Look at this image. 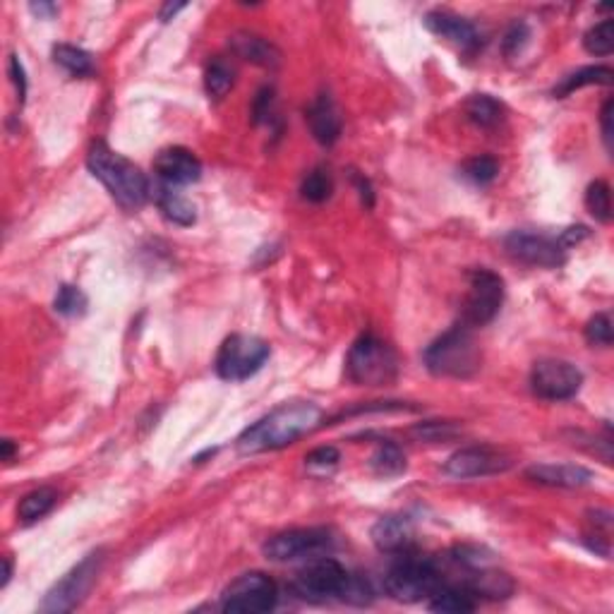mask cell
<instances>
[{
  "label": "cell",
  "mask_w": 614,
  "mask_h": 614,
  "mask_svg": "<svg viewBox=\"0 0 614 614\" xmlns=\"http://www.w3.org/2000/svg\"><path fill=\"white\" fill-rule=\"evenodd\" d=\"M322 423V410L315 403H284L247 428L238 437L240 454H265V451L284 449L310 435Z\"/></svg>",
  "instance_id": "cell-1"
},
{
  "label": "cell",
  "mask_w": 614,
  "mask_h": 614,
  "mask_svg": "<svg viewBox=\"0 0 614 614\" xmlns=\"http://www.w3.org/2000/svg\"><path fill=\"white\" fill-rule=\"evenodd\" d=\"M86 166L96 180L104 183L111 197L118 202L123 209H142L149 199V180L137 166L123 154H116L108 145L96 142L86 154Z\"/></svg>",
  "instance_id": "cell-2"
},
{
  "label": "cell",
  "mask_w": 614,
  "mask_h": 614,
  "mask_svg": "<svg viewBox=\"0 0 614 614\" xmlns=\"http://www.w3.org/2000/svg\"><path fill=\"white\" fill-rule=\"evenodd\" d=\"M425 367L435 377L468 379L480 370L482 350L466 324H456L425 350Z\"/></svg>",
  "instance_id": "cell-3"
},
{
  "label": "cell",
  "mask_w": 614,
  "mask_h": 614,
  "mask_svg": "<svg viewBox=\"0 0 614 614\" xmlns=\"http://www.w3.org/2000/svg\"><path fill=\"white\" fill-rule=\"evenodd\" d=\"M346 372L350 382L363 384V387H384L397 379L398 357L387 341L375 334H363L350 346Z\"/></svg>",
  "instance_id": "cell-4"
},
{
  "label": "cell",
  "mask_w": 614,
  "mask_h": 614,
  "mask_svg": "<svg viewBox=\"0 0 614 614\" xmlns=\"http://www.w3.org/2000/svg\"><path fill=\"white\" fill-rule=\"evenodd\" d=\"M442 583L444 579L435 561L416 557H401V561H397L384 576L387 593L398 602L428 600Z\"/></svg>",
  "instance_id": "cell-5"
},
{
  "label": "cell",
  "mask_w": 614,
  "mask_h": 614,
  "mask_svg": "<svg viewBox=\"0 0 614 614\" xmlns=\"http://www.w3.org/2000/svg\"><path fill=\"white\" fill-rule=\"evenodd\" d=\"M269 356V344L259 337L233 334L218 348L216 375L226 382H245L265 367Z\"/></svg>",
  "instance_id": "cell-6"
},
{
  "label": "cell",
  "mask_w": 614,
  "mask_h": 614,
  "mask_svg": "<svg viewBox=\"0 0 614 614\" xmlns=\"http://www.w3.org/2000/svg\"><path fill=\"white\" fill-rule=\"evenodd\" d=\"M101 564H104V552H92L86 555L85 559L67 571L58 583H55L51 590L46 593L44 602H41V609L44 612H70L85 600V595L92 590L94 581L101 571Z\"/></svg>",
  "instance_id": "cell-7"
},
{
  "label": "cell",
  "mask_w": 614,
  "mask_h": 614,
  "mask_svg": "<svg viewBox=\"0 0 614 614\" xmlns=\"http://www.w3.org/2000/svg\"><path fill=\"white\" fill-rule=\"evenodd\" d=\"M504 303V281L489 269H473L468 274V296L463 303L461 324L485 327L497 317Z\"/></svg>",
  "instance_id": "cell-8"
},
{
  "label": "cell",
  "mask_w": 614,
  "mask_h": 614,
  "mask_svg": "<svg viewBox=\"0 0 614 614\" xmlns=\"http://www.w3.org/2000/svg\"><path fill=\"white\" fill-rule=\"evenodd\" d=\"M277 583L262 571H250V574L238 576L231 586L226 588L221 608H224V612L259 614L277 608Z\"/></svg>",
  "instance_id": "cell-9"
},
{
  "label": "cell",
  "mask_w": 614,
  "mask_h": 614,
  "mask_svg": "<svg viewBox=\"0 0 614 614\" xmlns=\"http://www.w3.org/2000/svg\"><path fill=\"white\" fill-rule=\"evenodd\" d=\"M583 387V372L567 360L548 357L533 365L530 389L542 401H569Z\"/></svg>",
  "instance_id": "cell-10"
},
{
  "label": "cell",
  "mask_w": 614,
  "mask_h": 614,
  "mask_svg": "<svg viewBox=\"0 0 614 614\" xmlns=\"http://www.w3.org/2000/svg\"><path fill=\"white\" fill-rule=\"evenodd\" d=\"M348 571L337 559H331V557H312L310 564L296 574L293 588L305 600L341 598L346 583H348Z\"/></svg>",
  "instance_id": "cell-11"
},
{
  "label": "cell",
  "mask_w": 614,
  "mask_h": 614,
  "mask_svg": "<svg viewBox=\"0 0 614 614\" xmlns=\"http://www.w3.org/2000/svg\"><path fill=\"white\" fill-rule=\"evenodd\" d=\"M331 548V535L324 528H296L278 533L265 542V557L271 561H296L319 557Z\"/></svg>",
  "instance_id": "cell-12"
},
{
  "label": "cell",
  "mask_w": 614,
  "mask_h": 614,
  "mask_svg": "<svg viewBox=\"0 0 614 614\" xmlns=\"http://www.w3.org/2000/svg\"><path fill=\"white\" fill-rule=\"evenodd\" d=\"M504 247L514 259L530 267H545V269H557L564 265L567 250L559 243V238H549L545 233L530 231H514L508 233L504 240Z\"/></svg>",
  "instance_id": "cell-13"
},
{
  "label": "cell",
  "mask_w": 614,
  "mask_h": 614,
  "mask_svg": "<svg viewBox=\"0 0 614 614\" xmlns=\"http://www.w3.org/2000/svg\"><path fill=\"white\" fill-rule=\"evenodd\" d=\"M514 466L511 456L504 451L492 449V447H468V449L456 451L449 456V461L444 463V470L454 478H485L504 473Z\"/></svg>",
  "instance_id": "cell-14"
},
{
  "label": "cell",
  "mask_w": 614,
  "mask_h": 614,
  "mask_svg": "<svg viewBox=\"0 0 614 614\" xmlns=\"http://www.w3.org/2000/svg\"><path fill=\"white\" fill-rule=\"evenodd\" d=\"M154 168L166 186H192L202 178V164L186 146H168L159 152Z\"/></svg>",
  "instance_id": "cell-15"
},
{
  "label": "cell",
  "mask_w": 614,
  "mask_h": 614,
  "mask_svg": "<svg viewBox=\"0 0 614 614\" xmlns=\"http://www.w3.org/2000/svg\"><path fill=\"white\" fill-rule=\"evenodd\" d=\"M416 540V528L408 516H382L372 526V542L389 555H406Z\"/></svg>",
  "instance_id": "cell-16"
},
{
  "label": "cell",
  "mask_w": 614,
  "mask_h": 614,
  "mask_svg": "<svg viewBox=\"0 0 614 614\" xmlns=\"http://www.w3.org/2000/svg\"><path fill=\"white\" fill-rule=\"evenodd\" d=\"M425 27L432 34H437V36L456 44V46L466 48V51H473V48L480 46L478 29L468 20H463V17L454 13H447V10H432V13L425 15Z\"/></svg>",
  "instance_id": "cell-17"
},
{
  "label": "cell",
  "mask_w": 614,
  "mask_h": 614,
  "mask_svg": "<svg viewBox=\"0 0 614 614\" xmlns=\"http://www.w3.org/2000/svg\"><path fill=\"white\" fill-rule=\"evenodd\" d=\"M526 478L545 488L576 489L593 480V473L576 463H538L526 470Z\"/></svg>",
  "instance_id": "cell-18"
},
{
  "label": "cell",
  "mask_w": 614,
  "mask_h": 614,
  "mask_svg": "<svg viewBox=\"0 0 614 614\" xmlns=\"http://www.w3.org/2000/svg\"><path fill=\"white\" fill-rule=\"evenodd\" d=\"M307 126H310L312 137L324 146H331L341 137L344 123H341V113L329 94H322L312 101V106L307 108Z\"/></svg>",
  "instance_id": "cell-19"
},
{
  "label": "cell",
  "mask_w": 614,
  "mask_h": 614,
  "mask_svg": "<svg viewBox=\"0 0 614 614\" xmlns=\"http://www.w3.org/2000/svg\"><path fill=\"white\" fill-rule=\"evenodd\" d=\"M470 576H466L463 586L468 588L476 598H488V600H507L514 593V581L507 571L499 569H488L485 564L476 569H468Z\"/></svg>",
  "instance_id": "cell-20"
},
{
  "label": "cell",
  "mask_w": 614,
  "mask_h": 614,
  "mask_svg": "<svg viewBox=\"0 0 614 614\" xmlns=\"http://www.w3.org/2000/svg\"><path fill=\"white\" fill-rule=\"evenodd\" d=\"M228 46L233 48V54L240 55L243 60H250L255 65L262 67H277L281 63V54L274 44L250 32H236L228 36Z\"/></svg>",
  "instance_id": "cell-21"
},
{
  "label": "cell",
  "mask_w": 614,
  "mask_h": 614,
  "mask_svg": "<svg viewBox=\"0 0 614 614\" xmlns=\"http://www.w3.org/2000/svg\"><path fill=\"white\" fill-rule=\"evenodd\" d=\"M476 595L470 593L466 586H442L437 588V593L429 598V609L432 612H447V614H463L476 609Z\"/></svg>",
  "instance_id": "cell-22"
},
{
  "label": "cell",
  "mask_w": 614,
  "mask_h": 614,
  "mask_svg": "<svg viewBox=\"0 0 614 614\" xmlns=\"http://www.w3.org/2000/svg\"><path fill=\"white\" fill-rule=\"evenodd\" d=\"M156 205H159L161 214H164L171 224L176 226H192L197 221V209L190 199L183 197L180 192L173 190L171 186L161 187L156 195Z\"/></svg>",
  "instance_id": "cell-23"
},
{
  "label": "cell",
  "mask_w": 614,
  "mask_h": 614,
  "mask_svg": "<svg viewBox=\"0 0 614 614\" xmlns=\"http://www.w3.org/2000/svg\"><path fill=\"white\" fill-rule=\"evenodd\" d=\"M463 108L470 123H476L478 127H495L504 118V106L489 94H473Z\"/></svg>",
  "instance_id": "cell-24"
},
{
  "label": "cell",
  "mask_w": 614,
  "mask_h": 614,
  "mask_svg": "<svg viewBox=\"0 0 614 614\" xmlns=\"http://www.w3.org/2000/svg\"><path fill=\"white\" fill-rule=\"evenodd\" d=\"M614 77L612 67L608 65H590V67H581L579 73L569 75L561 80L559 86H555V96H569V94H574L576 89H581V86L588 85H609Z\"/></svg>",
  "instance_id": "cell-25"
},
{
  "label": "cell",
  "mask_w": 614,
  "mask_h": 614,
  "mask_svg": "<svg viewBox=\"0 0 614 614\" xmlns=\"http://www.w3.org/2000/svg\"><path fill=\"white\" fill-rule=\"evenodd\" d=\"M55 499H58L55 489L51 488L34 489V492L22 497V502L17 504V518H20L22 523L39 521V518H44V516L54 508Z\"/></svg>",
  "instance_id": "cell-26"
},
{
  "label": "cell",
  "mask_w": 614,
  "mask_h": 614,
  "mask_svg": "<svg viewBox=\"0 0 614 614\" xmlns=\"http://www.w3.org/2000/svg\"><path fill=\"white\" fill-rule=\"evenodd\" d=\"M370 466L377 476L382 478H397L406 470V456H403L401 447L394 442H382L375 449L370 458Z\"/></svg>",
  "instance_id": "cell-27"
},
{
  "label": "cell",
  "mask_w": 614,
  "mask_h": 614,
  "mask_svg": "<svg viewBox=\"0 0 614 614\" xmlns=\"http://www.w3.org/2000/svg\"><path fill=\"white\" fill-rule=\"evenodd\" d=\"M54 60L55 65H60L65 73L75 75V77H85V75L94 73V60L92 55L70 44H55L54 46Z\"/></svg>",
  "instance_id": "cell-28"
},
{
  "label": "cell",
  "mask_w": 614,
  "mask_h": 614,
  "mask_svg": "<svg viewBox=\"0 0 614 614\" xmlns=\"http://www.w3.org/2000/svg\"><path fill=\"white\" fill-rule=\"evenodd\" d=\"M233 82H236V70H233V65L226 58H214L206 65L205 86L209 96H214V99L226 96V94L231 92Z\"/></svg>",
  "instance_id": "cell-29"
},
{
  "label": "cell",
  "mask_w": 614,
  "mask_h": 614,
  "mask_svg": "<svg viewBox=\"0 0 614 614\" xmlns=\"http://www.w3.org/2000/svg\"><path fill=\"white\" fill-rule=\"evenodd\" d=\"M586 206L590 216L600 224H609L612 218V197H609V186L605 180H595L586 190Z\"/></svg>",
  "instance_id": "cell-30"
},
{
  "label": "cell",
  "mask_w": 614,
  "mask_h": 614,
  "mask_svg": "<svg viewBox=\"0 0 614 614\" xmlns=\"http://www.w3.org/2000/svg\"><path fill=\"white\" fill-rule=\"evenodd\" d=\"M583 46L588 54L593 55H609L614 51V20H602L595 25L583 36Z\"/></svg>",
  "instance_id": "cell-31"
},
{
  "label": "cell",
  "mask_w": 614,
  "mask_h": 614,
  "mask_svg": "<svg viewBox=\"0 0 614 614\" xmlns=\"http://www.w3.org/2000/svg\"><path fill=\"white\" fill-rule=\"evenodd\" d=\"M331 190H334V183H331L329 171H324V168H315L312 173H307L303 180V187H300L303 199L315 202V205H319L324 199H329Z\"/></svg>",
  "instance_id": "cell-32"
},
{
  "label": "cell",
  "mask_w": 614,
  "mask_h": 614,
  "mask_svg": "<svg viewBox=\"0 0 614 614\" xmlns=\"http://www.w3.org/2000/svg\"><path fill=\"white\" fill-rule=\"evenodd\" d=\"M54 310L65 317H77L85 315L86 310V296L77 288V286H60L58 296L54 300Z\"/></svg>",
  "instance_id": "cell-33"
},
{
  "label": "cell",
  "mask_w": 614,
  "mask_h": 614,
  "mask_svg": "<svg viewBox=\"0 0 614 614\" xmlns=\"http://www.w3.org/2000/svg\"><path fill=\"white\" fill-rule=\"evenodd\" d=\"M463 173H466V178H470L476 186H488L492 180L497 178V173H499V164H497L492 156H476V159H470L468 164L463 166Z\"/></svg>",
  "instance_id": "cell-34"
},
{
  "label": "cell",
  "mask_w": 614,
  "mask_h": 614,
  "mask_svg": "<svg viewBox=\"0 0 614 614\" xmlns=\"http://www.w3.org/2000/svg\"><path fill=\"white\" fill-rule=\"evenodd\" d=\"M588 344L593 346H612V322L608 315H595L586 327Z\"/></svg>",
  "instance_id": "cell-35"
},
{
  "label": "cell",
  "mask_w": 614,
  "mask_h": 614,
  "mask_svg": "<svg viewBox=\"0 0 614 614\" xmlns=\"http://www.w3.org/2000/svg\"><path fill=\"white\" fill-rule=\"evenodd\" d=\"M341 600L353 602V605H367L372 600V588L370 583L360 579V576H348V583H346L344 593H341Z\"/></svg>",
  "instance_id": "cell-36"
},
{
  "label": "cell",
  "mask_w": 614,
  "mask_h": 614,
  "mask_svg": "<svg viewBox=\"0 0 614 614\" xmlns=\"http://www.w3.org/2000/svg\"><path fill=\"white\" fill-rule=\"evenodd\" d=\"M338 461H341V454H338L337 447H319V449H312L305 456V463L310 468H334Z\"/></svg>",
  "instance_id": "cell-37"
},
{
  "label": "cell",
  "mask_w": 614,
  "mask_h": 614,
  "mask_svg": "<svg viewBox=\"0 0 614 614\" xmlns=\"http://www.w3.org/2000/svg\"><path fill=\"white\" fill-rule=\"evenodd\" d=\"M416 435H420L428 442H444L456 435V428L451 423H425L416 428Z\"/></svg>",
  "instance_id": "cell-38"
},
{
  "label": "cell",
  "mask_w": 614,
  "mask_h": 614,
  "mask_svg": "<svg viewBox=\"0 0 614 614\" xmlns=\"http://www.w3.org/2000/svg\"><path fill=\"white\" fill-rule=\"evenodd\" d=\"M528 36H530L528 27H526L523 22H516L514 27L507 32V36H504V54H507V55L518 54Z\"/></svg>",
  "instance_id": "cell-39"
},
{
  "label": "cell",
  "mask_w": 614,
  "mask_h": 614,
  "mask_svg": "<svg viewBox=\"0 0 614 614\" xmlns=\"http://www.w3.org/2000/svg\"><path fill=\"white\" fill-rule=\"evenodd\" d=\"M10 77H13L17 94H20V104L27 96V75H25V65L20 63L17 55H10Z\"/></svg>",
  "instance_id": "cell-40"
},
{
  "label": "cell",
  "mask_w": 614,
  "mask_h": 614,
  "mask_svg": "<svg viewBox=\"0 0 614 614\" xmlns=\"http://www.w3.org/2000/svg\"><path fill=\"white\" fill-rule=\"evenodd\" d=\"M614 101L608 99L605 101V106H602L600 113V123H602V137H605V145L612 152V137H614V127H612V118H614Z\"/></svg>",
  "instance_id": "cell-41"
},
{
  "label": "cell",
  "mask_w": 614,
  "mask_h": 614,
  "mask_svg": "<svg viewBox=\"0 0 614 614\" xmlns=\"http://www.w3.org/2000/svg\"><path fill=\"white\" fill-rule=\"evenodd\" d=\"M271 101H274V92H271V89H262V92L257 94V101H255V120H257V123L269 116Z\"/></svg>",
  "instance_id": "cell-42"
},
{
  "label": "cell",
  "mask_w": 614,
  "mask_h": 614,
  "mask_svg": "<svg viewBox=\"0 0 614 614\" xmlns=\"http://www.w3.org/2000/svg\"><path fill=\"white\" fill-rule=\"evenodd\" d=\"M183 7H186V3H166V5L161 7L159 20H161V22L173 20V17H176V15H178L180 10H183Z\"/></svg>",
  "instance_id": "cell-43"
},
{
  "label": "cell",
  "mask_w": 614,
  "mask_h": 614,
  "mask_svg": "<svg viewBox=\"0 0 614 614\" xmlns=\"http://www.w3.org/2000/svg\"><path fill=\"white\" fill-rule=\"evenodd\" d=\"M29 10L34 15H39V17H54L55 15V5H51V3H32Z\"/></svg>",
  "instance_id": "cell-44"
},
{
  "label": "cell",
  "mask_w": 614,
  "mask_h": 614,
  "mask_svg": "<svg viewBox=\"0 0 614 614\" xmlns=\"http://www.w3.org/2000/svg\"><path fill=\"white\" fill-rule=\"evenodd\" d=\"M357 186H360V197H363V202L367 206H372V190H370V183L367 180H357Z\"/></svg>",
  "instance_id": "cell-45"
},
{
  "label": "cell",
  "mask_w": 614,
  "mask_h": 614,
  "mask_svg": "<svg viewBox=\"0 0 614 614\" xmlns=\"http://www.w3.org/2000/svg\"><path fill=\"white\" fill-rule=\"evenodd\" d=\"M13 451H15L13 439H3V461H10V458H13Z\"/></svg>",
  "instance_id": "cell-46"
},
{
  "label": "cell",
  "mask_w": 614,
  "mask_h": 614,
  "mask_svg": "<svg viewBox=\"0 0 614 614\" xmlns=\"http://www.w3.org/2000/svg\"><path fill=\"white\" fill-rule=\"evenodd\" d=\"M10 576H13V564H10V559L5 557V571H3V586H7V581H10Z\"/></svg>",
  "instance_id": "cell-47"
}]
</instances>
